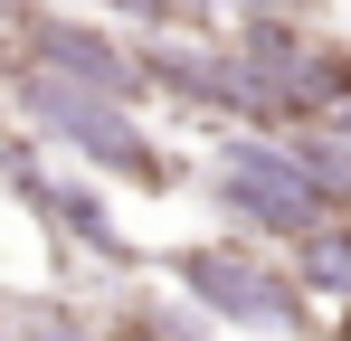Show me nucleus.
<instances>
[{
    "instance_id": "nucleus-9",
    "label": "nucleus",
    "mask_w": 351,
    "mask_h": 341,
    "mask_svg": "<svg viewBox=\"0 0 351 341\" xmlns=\"http://www.w3.org/2000/svg\"><path fill=\"white\" fill-rule=\"evenodd\" d=\"M0 341H19V332H10V303H0Z\"/></svg>"
},
{
    "instance_id": "nucleus-1",
    "label": "nucleus",
    "mask_w": 351,
    "mask_h": 341,
    "mask_svg": "<svg viewBox=\"0 0 351 341\" xmlns=\"http://www.w3.org/2000/svg\"><path fill=\"white\" fill-rule=\"evenodd\" d=\"M0 95H10V123L19 133H38L48 152L86 162L95 180H123V190H180L190 180V162H171L152 142L143 105H114V95H95L76 76H48L29 57H10V38H0Z\"/></svg>"
},
{
    "instance_id": "nucleus-6",
    "label": "nucleus",
    "mask_w": 351,
    "mask_h": 341,
    "mask_svg": "<svg viewBox=\"0 0 351 341\" xmlns=\"http://www.w3.org/2000/svg\"><path fill=\"white\" fill-rule=\"evenodd\" d=\"M10 332L19 341H105V323H86L66 294H29V303H10Z\"/></svg>"
},
{
    "instance_id": "nucleus-4",
    "label": "nucleus",
    "mask_w": 351,
    "mask_h": 341,
    "mask_svg": "<svg viewBox=\"0 0 351 341\" xmlns=\"http://www.w3.org/2000/svg\"><path fill=\"white\" fill-rule=\"evenodd\" d=\"M199 190H209V209L228 218V237H256V247H294L304 227L332 218L323 180L285 152V133H256V123H247V133H219Z\"/></svg>"
},
{
    "instance_id": "nucleus-7",
    "label": "nucleus",
    "mask_w": 351,
    "mask_h": 341,
    "mask_svg": "<svg viewBox=\"0 0 351 341\" xmlns=\"http://www.w3.org/2000/svg\"><path fill=\"white\" fill-rule=\"evenodd\" d=\"M323 123H342V133H351V95H342V105H332V114H323Z\"/></svg>"
},
{
    "instance_id": "nucleus-5",
    "label": "nucleus",
    "mask_w": 351,
    "mask_h": 341,
    "mask_svg": "<svg viewBox=\"0 0 351 341\" xmlns=\"http://www.w3.org/2000/svg\"><path fill=\"white\" fill-rule=\"evenodd\" d=\"M0 38H10V57H29V66H48V76H76V86L114 95V105H152L143 57H133V29L76 10V0H29Z\"/></svg>"
},
{
    "instance_id": "nucleus-3",
    "label": "nucleus",
    "mask_w": 351,
    "mask_h": 341,
    "mask_svg": "<svg viewBox=\"0 0 351 341\" xmlns=\"http://www.w3.org/2000/svg\"><path fill=\"white\" fill-rule=\"evenodd\" d=\"M0 180H10V199L38 218V237L58 247V256H95V266H152L143 247H133V227L114 218V199H105V180L86 162H48V142L38 133H19V123H0Z\"/></svg>"
},
{
    "instance_id": "nucleus-2",
    "label": "nucleus",
    "mask_w": 351,
    "mask_h": 341,
    "mask_svg": "<svg viewBox=\"0 0 351 341\" xmlns=\"http://www.w3.org/2000/svg\"><path fill=\"white\" fill-rule=\"evenodd\" d=\"M171 294L199 323H228V332H276V341H323V303L294 284L285 247H256V237H199V247H162L152 256Z\"/></svg>"
},
{
    "instance_id": "nucleus-8",
    "label": "nucleus",
    "mask_w": 351,
    "mask_h": 341,
    "mask_svg": "<svg viewBox=\"0 0 351 341\" xmlns=\"http://www.w3.org/2000/svg\"><path fill=\"white\" fill-rule=\"evenodd\" d=\"M19 10H29V0H0V29H10V19H19Z\"/></svg>"
}]
</instances>
